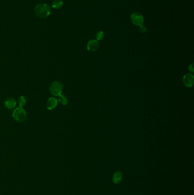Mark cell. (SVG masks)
Returning <instances> with one entry per match:
<instances>
[{"instance_id":"6da1fadb","label":"cell","mask_w":194,"mask_h":195,"mask_svg":"<svg viewBox=\"0 0 194 195\" xmlns=\"http://www.w3.org/2000/svg\"><path fill=\"white\" fill-rule=\"evenodd\" d=\"M34 12L38 17L45 18L49 16L51 13V9L49 5L46 3H39L35 7Z\"/></svg>"},{"instance_id":"7a4b0ae2","label":"cell","mask_w":194,"mask_h":195,"mask_svg":"<svg viewBox=\"0 0 194 195\" xmlns=\"http://www.w3.org/2000/svg\"><path fill=\"white\" fill-rule=\"evenodd\" d=\"M12 117L14 120L18 122H23L27 118V113L23 107H17L12 113Z\"/></svg>"},{"instance_id":"3957f363","label":"cell","mask_w":194,"mask_h":195,"mask_svg":"<svg viewBox=\"0 0 194 195\" xmlns=\"http://www.w3.org/2000/svg\"><path fill=\"white\" fill-rule=\"evenodd\" d=\"M63 85L59 81H54L50 85L49 91L53 96H59L62 94Z\"/></svg>"},{"instance_id":"277c9868","label":"cell","mask_w":194,"mask_h":195,"mask_svg":"<svg viewBox=\"0 0 194 195\" xmlns=\"http://www.w3.org/2000/svg\"><path fill=\"white\" fill-rule=\"evenodd\" d=\"M130 20L133 25L137 27H140L144 22V17L141 14L137 12L133 13L130 16Z\"/></svg>"},{"instance_id":"5b68a950","label":"cell","mask_w":194,"mask_h":195,"mask_svg":"<svg viewBox=\"0 0 194 195\" xmlns=\"http://www.w3.org/2000/svg\"><path fill=\"white\" fill-rule=\"evenodd\" d=\"M183 82L185 86L187 87H191L193 86L194 82V78L192 74H186L183 78Z\"/></svg>"},{"instance_id":"8992f818","label":"cell","mask_w":194,"mask_h":195,"mask_svg":"<svg viewBox=\"0 0 194 195\" xmlns=\"http://www.w3.org/2000/svg\"><path fill=\"white\" fill-rule=\"evenodd\" d=\"M4 105L7 109H14L16 108L17 101L13 98H8L5 100Z\"/></svg>"},{"instance_id":"52a82bcc","label":"cell","mask_w":194,"mask_h":195,"mask_svg":"<svg viewBox=\"0 0 194 195\" xmlns=\"http://www.w3.org/2000/svg\"><path fill=\"white\" fill-rule=\"evenodd\" d=\"M58 104V99H56L55 97H50L49 99L47 100L46 103V108L49 110H52L56 108Z\"/></svg>"},{"instance_id":"ba28073f","label":"cell","mask_w":194,"mask_h":195,"mask_svg":"<svg viewBox=\"0 0 194 195\" xmlns=\"http://www.w3.org/2000/svg\"><path fill=\"white\" fill-rule=\"evenodd\" d=\"M99 43L97 40H92L89 41L87 44V49L89 51H95L99 49Z\"/></svg>"},{"instance_id":"9c48e42d","label":"cell","mask_w":194,"mask_h":195,"mask_svg":"<svg viewBox=\"0 0 194 195\" xmlns=\"http://www.w3.org/2000/svg\"><path fill=\"white\" fill-rule=\"evenodd\" d=\"M123 175L121 171H116L115 172L113 175L112 176V181L114 184H120L122 180Z\"/></svg>"},{"instance_id":"30bf717a","label":"cell","mask_w":194,"mask_h":195,"mask_svg":"<svg viewBox=\"0 0 194 195\" xmlns=\"http://www.w3.org/2000/svg\"><path fill=\"white\" fill-rule=\"evenodd\" d=\"M63 2L62 0H54L52 3L51 7L54 9H59L62 7Z\"/></svg>"},{"instance_id":"8fae6325","label":"cell","mask_w":194,"mask_h":195,"mask_svg":"<svg viewBox=\"0 0 194 195\" xmlns=\"http://www.w3.org/2000/svg\"><path fill=\"white\" fill-rule=\"evenodd\" d=\"M58 102H59L61 105L64 106V105H67L68 102H69V100H68V98H67V97L66 95H64L61 94L60 95L58 96Z\"/></svg>"},{"instance_id":"7c38bea8","label":"cell","mask_w":194,"mask_h":195,"mask_svg":"<svg viewBox=\"0 0 194 195\" xmlns=\"http://www.w3.org/2000/svg\"><path fill=\"white\" fill-rule=\"evenodd\" d=\"M27 100L26 97L25 96H20L18 100H17V104L20 107H23L26 104Z\"/></svg>"},{"instance_id":"4fadbf2b","label":"cell","mask_w":194,"mask_h":195,"mask_svg":"<svg viewBox=\"0 0 194 195\" xmlns=\"http://www.w3.org/2000/svg\"><path fill=\"white\" fill-rule=\"evenodd\" d=\"M104 37V33L102 31H99L96 34V38L97 41L102 40Z\"/></svg>"},{"instance_id":"5bb4252c","label":"cell","mask_w":194,"mask_h":195,"mask_svg":"<svg viewBox=\"0 0 194 195\" xmlns=\"http://www.w3.org/2000/svg\"><path fill=\"white\" fill-rule=\"evenodd\" d=\"M140 30L141 33H145L147 30V28L146 27H145V25H142L140 27Z\"/></svg>"},{"instance_id":"9a60e30c","label":"cell","mask_w":194,"mask_h":195,"mask_svg":"<svg viewBox=\"0 0 194 195\" xmlns=\"http://www.w3.org/2000/svg\"><path fill=\"white\" fill-rule=\"evenodd\" d=\"M189 70L191 71H194V68H193V65L192 64L190 66H189Z\"/></svg>"}]
</instances>
